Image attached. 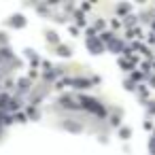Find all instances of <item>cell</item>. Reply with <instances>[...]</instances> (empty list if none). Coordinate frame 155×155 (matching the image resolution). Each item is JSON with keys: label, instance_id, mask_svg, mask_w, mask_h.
I'll return each instance as SVG.
<instances>
[{"label": "cell", "instance_id": "6da1fadb", "mask_svg": "<svg viewBox=\"0 0 155 155\" xmlns=\"http://www.w3.org/2000/svg\"><path fill=\"white\" fill-rule=\"evenodd\" d=\"M87 47H89V49H94V53H102V49H104V47H102V43H100V41H96V36H89V38H87Z\"/></svg>", "mask_w": 155, "mask_h": 155}, {"label": "cell", "instance_id": "7a4b0ae2", "mask_svg": "<svg viewBox=\"0 0 155 155\" xmlns=\"http://www.w3.org/2000/svg\"><path fill=\"white\" fill-rule=\"evenodd\" d=\"M68 83H72V85L79 87V89H85V87L91 85V81H87V79H72V81H68Z\"/></svg>", "mask_w": 155, "mask_h": 155}, {"label": "cell", "instance_id": "3957f363", "mask_svg": "<svg viewBox=\"0 0 155 155\" xmlns=\"http://www.w3.org/2000/svg\"><path fill=\"white\" fill-rule=\"evenodd\" d=\"M26 24V19H24V15H15L13 19H11V26H17V28H21Z\"/></svg>", "mask_w": 155, "mask_h": 155}, {"label": "cell", "instance_id": "277c9868", "mask_svg": "<svg viewBox=\"0 0 155 155\" xmlns=\"http://www.w3.org/2000/svg\"><path fill=\"white\" fill-rule=\"evenodd\" d=\"M58 53H60V55H64V58H68V55H70V47L60 45V47H58Z\"/></svg>", "mask_w": 155, "mask_h": 155}, {"label": "cell", "instance_id": "5b68a950", "mask_svg": "<svg viewBox=\"0 0 155 155\" xmlns=\"http://www.w3.org/2000/svg\"><path fill=\"white\" fill-rule=\"evenodd\" d=\"M28 87H30V81H28V79H21V81H19V89H21V91H26Z\"/></svg>", "mask_w": 155, "mask_h": 155}, {"label": "cell", "instance_id": "8992f818", "mask_svg": "<svg viewBox=\"0 0 155 155\" xmlns=\"http://www.w3.org/2000/svg\"><path fill=\"white\" fill-rule=\"evenodd\" d=\"M47 41H51V43H58V36H55V32H47Z\"/></svg>", "mask_w": 155, "mask_h": 155}, {"label": "cell", "instance_id": "52a82bcc", "mask_svg": "<svg viewBox=\"0 0 155 155\" xmlns=\"http://www.w3.org/2000/svg\"><path fill=\"white\" fill-rule=\"evenodd\" d=\"M119 134H121V138H130V134H132V132H130V127H123Z\"/></svg>", "mask_w": 155, "mask_h": 155}, {"label": "cell", "instance_id": "ba28073f", "mask_svg": "<svg viewBox=\"0 0 155 155\" xmlns=\"http://www.w3.org/2000/svg\"><path fill=\"white\" fill-rule=\"evenodd\" d=\"M127 11H130L127 5H121V7H119V13H127Z\"/></svg>", "mask_w": 155, "mask_h": 155}, {"label": "cell", "instance_id": "9c48e42d", "mask_svg": "<svg viewBox=\"0 0 155 155\" xmlns=\"http://www.w3.org/2000/svg\"><path fill=\"white\" fill-rule=\"evenodd\" d=\"M151 153L155 155V138H151Z\"/></svg>", "mask_w": 155, "mask_h": 155}, {"label": "cell", "instance_id": "30bf717a", "mask_svg": "<svg viewBox=\"0 0 155 155\" xmlns=\"http://www.w3.org/2000/svg\"><path fill=\"white\" fill-rule=\"evenodd\" d=\"M151 85H153V87H155V77H153V79H151Z\"/></svg>", "mask_w": 155, "mask_h": 155}, {"label": "cell", "instance_id": "8fae6325", "mask_svg": "<svg viewBox=\"0 0 155 155\" xmlns=\"http://www.w3.org/2000/svg\"><path fill=\"white\" fill-rule=\"evenodd\" d=\"M153 28H155V21H153Z\"/></svg>", "mask_w": 155, "mask_h": 155}]
</instances>
